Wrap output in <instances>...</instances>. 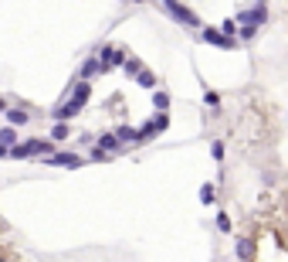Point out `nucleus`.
<instances>
[{"label": "nucleus", "mask_w": 288, "mask_h": 262, "mask_svg": "<svg viewBox=\"0 0 288 262\" xmlns=\"http://www.w3.org/2000/svg\"><path fill=\"white\" fill-rule=\"evenodd\" d=\"M0 109H4V99H0Z\"/></svg>", "instance_id": "9d476101"}, {"label": "nucleus", "mask_w": 288, "mask_h": 262, "mask_svg": "<svg viewBox=\"0 0 288 262\" xmlns=\"http://www.w3.org/2000/svg\"><path fill=\"white\" fill-rule=\"evenodd\" d=\"M102 147H105V150H115L119 143H115V137H102Z\"/></svg>", "instance_id": "0eeeda50"}, {"label": "nucleus", "mask_w": 288, "mask_h": 262, "mask_svg": "<svg viewBox=\"0 0 288 262\" xmlns=\"http://www.w3.org/2000/svg\"><path fill=\"white\" fill-rule=\"evenodd\" d=\"M139 85H146V89H153V85H156V79L149 75V72H143V75H139Z\"/></svg>", "instance_id": "423d86ee"}, {"label": "nucleus", "mask_w": 288, "mask_h": 262, "mask_svg": "<svg viewBox=\"0 0 288 262\" xmlns=\"http://www.w3.org/2000/svg\"><path fill=\"white\" fill-rule=\"evenodd\" d=\"M11 123H27V113H24V109H11Z\"/></svg>", "instance_id": "39448f33"}, {"label": "nucleus", "mask_w": 288, "mask_h": 262, "mask_svg": "<svg viewBox=\"0 0 288 262\" xmlns=\"http://www.w3.org/2000/svg\"><path fill=\"white\" fill-rule=\"evenodd\" d=\"M203 38H207V41H214V45H221V48H231V41H227V38L214 35V31H203Z\"/></svg>", "instance_id": "7ed1b4c3"}, {"label": "nucleus", "mask_w": 288, "mask_h": 262, "mask_svg": "<svg viewBox=\"0 0 288 262\" xmlns=\"http://www.w3.org/2000/svg\"><path fill=\"white\" fill-rule=\"evenodd\" d=\"M200 198H203V201H214V187H211V184H207V187L200 191Z\"/></svg>", "instance_id": "6e6552de"}, {"label": "nucleus", "mask_w": 288, "mask_h": 262, "mask_svg": "<svg viewBox=\"0 0 288 262\" xmlns=\"http://www.w3.org/2000/svg\"><path fill=\"white\" fill-rule=\"evenodd\" d=\"M0 140H4V143H14V129H4V133H0Z\"/></svg>", "instance_id": "1a4fd4ad"}, {"label": "nucleus", "mask_w": 288, "mask_h": 262, "mask_svg": "<svg viewBox=\"0 0 288 262\" xmlns=\"http://www.w3.org/2000/svg\"><path fill=\"white\" fill-rule=\"evenodd\" d=\"M78 109H81V106H78L75 103V99H71V103H65V106H61V109H58V119H68V116H78Z\"/></svg>", "instance_id": "f257e3e1"}, {"label": "nucleus", "mask_w": 288, "mask_h": 262, "mask_svg": "<svg viewBox=\"0 0 288 262\" xmlns=\"http://www.w3.org/2000/svg\"><path fill=\"white\" fill-rule=\"evenodd\" d=\"M51 163H58V167H78L81 160H78L75 153H61V157H55V160H51Z\"/></svg>", "instance_id": "f03ea898"}, {"label": "nucleus", "mask_w": 288, "mask_h": 262, "mask_svg": "<svg viewBox=\"0 0 288 262\" xmlns=\"http://www.w3.org/2000/svg\"><path fill=\"white\" fill-rule=\"evenodd\" d=\"M85 99H89V85L81 82V85H78V89H75V103L81 106V103H85Z\"/></svg>", "instance_id": "20e7f679"}]
</instances>
